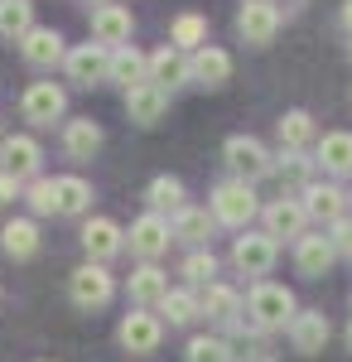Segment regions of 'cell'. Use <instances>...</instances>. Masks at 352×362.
<instances>
[{
  "mask_svg": "<svg viewBox=\"0 0 352 362\" xmlns=\"http://www.w3.org/2000/svg\"><path fill=\"white\" fill-rule=\"evenodd\" d=\"M314 165L324 169V174H333V179H348L352 174V136L348 131H328V136L319 140Z\"/></svg>",
  "mask_w": 352,
  "mask_h": 362,
  "instance_id": "cell-23",
  "label": "cell"
},
{
  "mask_svg": "<svg viewBox=\"0 0 352 362\" xmlns=\"http://www.w3.org/2000/svg\"><path fill=\"white\" fill-rule=\"evenodd\" d=\"M179 276L189 280V285H213V276H217V256L213 251H189V256H184V266H179Z\"/></svg>",
  "mask_w": 352,
  "mask_h": 362,
  "instance_id": "cell-37",
  "label": "cell"
},
{
  "mask_svg": "<svg viewBox=\"0 0 352 362\" xmlns=\"http://www.w3.org/2000/svg\"><path fill=\"white\" fill-rule=\"evenodd\" d=\"M82 247H87V261H111V256H121L126 247V232L111 223V218H87L82 223Z\"/></svg>",
  "mask_w": 352,
  "mask_h": 362,
  "instance_id": "cell-16",
  "label": "cell"
},
{
  "mask_svg": "<svg viewBox=\"0 0 352 362\" xmlns=\"http://www.w3.org/2000/svg\"><path fill=\"white\" fill-rule=\"evenodd\" d=\"M145 203H150V213H179V208H189L184 203V179H174V174H160V179H150V189H145Z\"/></svg>",
  "mask_w": 352,
  "mask_h": 362,
  "instance_id": "cell-31",
  "label": "cell"
},
{
  "mask_svg": "<svg viewBox=\"0 0 352 362\" xmlns=\"http://www.w3.org/2000/svg\"><path fill=\"white\" fill-rule=\"evenodd\" d=\"M169 242H174V232H169V218H160V213H140L136 223H131V251L145 266H155L169 251Z\"/></svg>",
  "mask_w": 352,
  "mask_h": 362,
  "instance_id": "cell-11",
  "label": "cell"
},
{
  "mask_svg": "<svg viewBox=\"0 0 352 362\" xmlns=\"http://www.w3.org/2000/svg\"><path fill=\"white\" fill-rule=\"evenodd\" d=\"M299 203H304V218H309V223L333 227L338 218H348V194H343L338 184H309Z\"/></svg>",
  "mask_w": 352,
  "mask_h": 362,
  "instance_id": "cell-14",
  "label": "cell"
},
{
  "mask_svg": "<svg viewBox=\"0 0 352 362\" xmlns=\"http://www.w3.org/2000/svg\"><path fill=\"white\" fill-rule=\"evenodd\" d=\"M20 194H25V184H20V179H10V174H0V203H15Z\"/></svg>",
  "mask_w": 352,
  "mask_h": 362,
  "instance_id": "cell-40",
  "label": "cell"
},
{
  "mask_svg": "<svg viewBox=\"0 0 352 362\" xmlns=\"http://www.w3.org/2000/svg\"><path fill=\"white\" fill-rule=\"evenodd\" d=\"M160 314L169 319V329H184V324H193L203 309H198V295L193 290H169L160 300Z\"/></svg>",
  "mask_w": 352,
  "mask_h": 362,
  "instance_id": "cell-33",
  "label": "cell"
},
{
  "mask_svg": "<svg viewBox=\"0 0 352 362\" xmlns=\"http://www.w3.org/2000/svg\"><path fill=\"white\" fill-rule=\"evenodd\" d=\"M184 358H189V362H237V358H232V343H227V338H213V334L189 338Z\"/></svg>",
  "mask_w": 352,
  "mask_h": 362,
  "instance_id": "cell-35",
  "label": "cell"
},
{
  "mask_svg": "<svg viewBox=\"0 0 352 362\" xmlns=\"http://www.w3.org/2000/svg\"><path fill=\"white\" fill-rule=\"evenodd\" d=\"M87 5H92V10H102V5H111V0H87Z\"/></svg>",
  "mask_w": 352,
  "mask_h": 362,
  "instance_id": "cell-42",
  "label": "cell"
},
{
  "mask_svg": "<svg viewBox=\"0 0 352 362\" xmlns=\"http://www.w3.org/2000/svg\"><path fill=\"white\" fill-rule=\"evenodd\" d=\"M150 83L160 87V92H174L179 83H189V54L169 49V44H164L160 54H150Z\"/></svg>",
  "mask_w": 352,
  "mask_h": 362,
  "instance_id": "cell-26",
  "label": "cell"
},
{
  "mask_svg": "<svg viewBox=\"0 0 352 362\" xmlns=\"http://www.w3.org/2000/svg\"><path fill=\"white\" fill-rule=\"evenodd\" d=\"M160 338H164V319L160 314H150V309H136V314H126L121 319V329H116V343L126 348V353H160Z\"/></svg>",
  "mask_w": 352,
  "mask_h": 362,
  "instance_id": "cell-6",
  "label": "cell"
},
{
  "mask_svg": "<svg viewBox=\"0 0 352 362\" xmlns=\"http://www.w3.org/2000/svg\"><path fill=\"white\" fill-rule=\"evenodd\" d=\"M102 126L92 121V116H78V121H63V155L68 160H92L97 150H102Z\"/></svg>",
  "mask_w": 352,
  "mask_h": 362,
  "instance_id": "cell-21",
  "label": "cell"
},
{
  "mask_svg": "<svg viewBox=\"0 0 352 362\" xmlns=\"http://www.w3.org/2000/svg\"><path fill=\"white\" fill-rule=\"evenodd\" d=\"M275 256H280V247H275L266 232H242L237 242H232V266L242 271V276L261 280L275 271Z\"/></svg>",
  "mask_w": 352,
  "mask_h": 362,
  "instance_id": "cell-5",
  "label": "cell"
},
{
  "mask_svg": "<svg viewBox=\"0 0 352 362\" xmlns=\"http://www.w3.org/2000/svg\"><path fill=\"white\" fill-rule=\"evenodd\" d=\"M39 165H44V150H39L34 136H5L0 140V174L29 184V179H39Z\"/></svg>",
  "mask_w": 352,
  "mask_h": 362,
  "instance_id": "cell-8",
  "label": "cell"
},
{
  "mask_svg": "<svg viewBox=\"0 0 352 362\" xmlns=\"http://www.w3.org/2000/svg\"><path fill=\"white\" fill-rule=\"evenodd\" d=\"M107 68H111V54L102 49V44H78V49L63 54V73H68V83H73V87L107 83Z\"/></svg>",
  "mask_w": 352,
  "mask_h": 362,
  "instance_id": "cell-9",
  "label": "cell"
},
{
  "mask_svg": "<svg viewBox=\"0 0 352 362\" xmlns=\"http://www.w3.org/2000/svg\"><path fill=\"white\" fill-rule=\"evenodd\" d=\"M261 218H266V237H271V242H280V237L299 242V237H304V223H309L299 198H275V203L261 208Z\"/></svg>",
  "mask_w": 352,
  "mask_h": 362,
  "instance_id": "cell-13",
  "label": "cell"
},
{
  "mask_svg": "<svg viewBox=\"0 0 352 362\" xmlns=\"http://www.w3.org/2000/svg\"><path fill=\"white\" fill-rule=\"evenodd\" d=\"M198 309L213 319V324H237L242 319V295L232 290V285H222V280H213L203 295H198Z\"/></svg>",
  "mask_w": 352,
  "mask_h": 362,
  "instance_id": "cell-25",
  "label": "cell"
},
{
  "mask_svg": "<svg viewBox=\"0 0 352 362\" xmlns=\"http://www.w3.org/2000/svg\"><path fill=\"white\" fill-rule=\"evenodd\" d=\"M20 112H25L29 126H54L68 112V92L58 83H29L25 97H20Z\"/></svg>",
  "mask_w": 352,
  "mask_h": 362,
  "instance_id": "cell-7",
  "label": "cell"
},
{
  "mask_svg": "<svg viewBox=\"0 0 352 362\" xmlns=\"http://www.w3.org/2000/svg\"><path fill=\"white\" fill-rule=\"evenodd\" d=\"M25 203H29V213L34 218H49V213H58V203H54V179H29L25 184Z\"/></svg>",
  "mask_w": 352,
  "mask_h": 362,
  "instance_id": "cell-38",
  "label": "cell"
},
{
  "mask_svg": "<svg viewBox=\"0 0 352 362\" xmlns=\"http://www.w3.org/2000/svg\"><path fill=\"white\" fill-rule=\"evenodd\" d=\"M227 78H232V54H227V49L203 44L198 54H189V83H198V87H222Z\"/></svg>",
  "mask_w": 352,
  "mask_h": 362,
  "instance_id": "cell-19",
  "label": "cell"
},
{
  "mask_svg": "<svg viewBox=\"0 0 352 362\" xmlns=\"http://www.w3.org/2000/svg\"><path fill=\"white\" fill-rule=\"evenodd\" d=\"M328 242L338 256H352V218H338V223L328 227Z\"/></svg>",
  "mask_w": 352,
  "mask_h": 362,
  "instance_id": "cell-39",
  "label": "cell"
},
{
  "mask_svg": "<svg viewBox=\"0 0 352 362\" xmlns=\"http://www.w3.org/2000/svg\"><path fill=\"white\" fill-rule=\"evenodd\" d=\"M63 54H68L63 49V34L49 29V25H34L20 39V58H25L29 68H54V63H63Z\"/></svg>",
  "mask_w": 352,
  "mask_h": 362,
  "instance_id": "cell-18",
  "label": "cell"
},
{
  "mask_svg": "<svg viewBox=\"0 0 352 362\" xmlns=\"http://www.w3.org/2000/svg\"><path fill=\"white\" fill-rule=\"evenodd\" d=\"M275 169H280V179H285L290 189H309V174H314V160H309L304 150H285Z\"/></svg>",
  "mask_w": 352,
  "mask_h": 362,
  "instance_id": "cell-36",
  "label": "cell"
},
{
  "mask_svg": "<svg viewBox=\"0 0 352 362\" xmlns=\"http://www.w3.org/2000/svg\"><path fill=\"white\" fill-rule=\"evenodd\" d=\"M333 261H338V251H333V242H328L324 232H304L295 242V266H299V276H309V280H319L333 271Z\"/></svg>",
  "mask_w": 352,
  "mask_h": 362,
  "instance_id": "cell-17",
  "label": "cell"
},
{
  "mask_svg": "<svg viewBox=\"0 0 352 362\" xmlns=\"http://www.w3.org/2000/svg\"><path fill=\"white\" fill-rule=\"evenodd\" d=\"M107 83H121L126 92L140 83H150V58L140 54V49H111V68H107Z\"/></svg>",
  "mask_w": 352,
  "mask_h": 362,
  "instance_id": "cell-24",
  "label": "cell"
},
{
  "mask_svg": "<svg viewBox=\"0 0 352 362\" xmlns=\"http://www.w3.org/2000/svg\"><path fill=\"white\" fill-rule=\"evenodd\" d=\"M208 44V20L203 15H179L174 25H169V49H179V54H198Z\"/></svg>",
  "mask_w": 352,
  "mask_h": 362,
  "instance_id": "cell-30",
  "label": "cell"
},
{
  "mask_svg": "<svg viewBox=\"0 0 352 362\" xmlns=\"http://www.w3.org/2000/svg\"><path fill=\"white\" fill-rule=\"evenodd\" d=\"M343 29L352 34V0H343Z\"/></svg>",
  "mask_w": 352,
  "mask_h": 362,
  "instance_id": "cell-41",
  "label": "cell"
},
{
  "mask_svg": "<svg viewBox=\"0 0 352 362\" xmlns=\"http://www.w3.org/2000/svg\"><path fill=\"white\" fill-rule=\"evenodd\" d=\"M54 203L58 218H82L92 208V184L82 174H63V179H54Z\"/></svg>",
  "mask_w": 352,
  "mask_h": 362,
  "instance_id": "cell-27",
  "label": "cell"
},
{
  "mask_svg": "<svg viewBox=\"0 0 352 362\" xmlns=\"http://www.w3.org/2000/svg\"><path fill=\"white\" fill-rule=\"evenodd\" d=\"M237 34H242L246 44L266 49L275 34H280V5L275 0H246L242 15H237Z\"/></svg>",
  "mask_w": 352,
  "mask_h": 362,
  "instance_id": "cell-10",
  "label": "cell"
},
{
  "mask_svg": "<svg viewBox=\"0 0 352 362\" xmlns=\"http://www.w3.org/2000/svg\"><path fill=\"white\" fill-rule=\"evenodd\" d=\"M256 213H261V203H256V189H251V184L227 179V184H217V189H213V223L246 232V223H251Z\"/></svg>",
  "mask_w": 352,
  "mask_h": 362,
  "instance_id": "cell-2",
  "label": "cell"
},
{
  "mask_svg": "<svg viewBox=\"0 0 352 362\" xmlns=\"http://www.w3.org/2000/svg\"><path fill=\"white\" fill-rule=\"evenodd\" d=\"M295 314H299V305H295V295H290L285 285H275V280H256V285H251V295H246V319H251V329H261V334L290 329Z\"/></svg>",
  "mask_w": 352,
  "mask_h": 362,
  "instance_id": "cell-1",
  "label": "cell"
},
{
  "mask_svg": "<svg viewBox=\"0 0 352 362\" xmlns=\"http://www.w3.org/2000/svg\"><path fill=\"white\" fill-rule=\"evenodd\" d=\"M164 112H169V92H160L155 83H140V87L126 92V116L136 126H160Z\"/></svg>",
  "mask_w": 352,
  "mask_h": 362,
  "instance_id": "cell-20",
  "label": "cell"
},
{
  "mask_svg": "<svg viewBox=\"0 0 352 362\" xmlns=\"http://www.w3.org/2000/svg\"><path fill=\"white\" fill-rule=\"evenodd\" d=\"M131 29H136V20H131L126 5H102V10H92V39H97L107 54L111 49H126Z\"/></svg>",
  "mask_w": 352,
  "mask_h": 362,
  "instance_id": "cell-15",
  "label": "cell"
},
{
  "mask_svg": "<svg viewBox=\"0 0 352 362\" xmlns=\"http://www.w3.org/2000/svg\"><path fill=\"white\" fill-rule=\"evenodd\" d=\"M275 131H280V145H285V150H304V145H314V116L309 112H285Z\"/></svg>",
  "mask_w": 352,
  "mask_h": 362,
  "instance_id": "cell-34",
  "label": "cell"
},
{
  "mask_svg": "<svg viewBox=\"0 0 352 362\" xmlns=\"http://www.w3.org/2000/svg\"><path fill=\"white\" fill-rule=\"evenodd\" d=\"M222 160L237 169V179H242V184H256V179L275 174L271 150H266L256 136H227V145H222Z\"/></svg>",
  "mask_w": 352,
  "mask_h": 362,
  "instance_id": "cell-3",
  "label": "cell"
},
{
  "mask_svg": "<svg viewBox=\"0 0 352 362\" xmlns=\"http://www.w3.org/2000/svg\"><path fill=\"white\" fill-rule=\"evenodd\" d=\"M34 29V5L29 0H0V39H25Z\"/></svg>",
  "mask_w": 352,
  "mask_h": 362,
  "instance_id": "cell-32",
  "label": "cell"
},
{
  "mask_svg": "<svg viewBox=\"0 0 352 362\" xmlns=\"http://www.w3.org/2000/svg\"><path fill=\"white\" fill-rule=\"evenodd\" d=\"M131 300H136L140 309H150V305H160L164 295H169V276H164L160 266H140V271H131Z\"/></svg>",
  "mask_w": 352,
  "mask_h": 362,
  "instance_id": "cell-29",
  "label": "cell"
},
{
  "mask_svg": "<svg viewBox=\"0 0 352 362\" xmlns=\"http://www.w3.org/2000/svg\"><path fill=\"white\" fill-rule=\"evenodd\" d=\"M348 54H352V49H348Z\"/></svg>",
  "mask_w": 352,
  "mask_h": 362,
  "instance_id": "cell-44",
  "label": "cell"
},
{
  "mask_svg": "<svg viewBox=\"0 0 352 362\" xmlns=\"http://www.w3.org/2000/svg\"><path fill=\"white\" fill-rule=\"evenodd\" d=\"M213 213L208 208H179L174 213V223H169V232L179 237V242H189V247H203L208 237H213Z\"/></svg>",
  "mask_w": 352,
  "mask_h": 362,
  "instance_id": "cell-28",
  "label": "cell"
},
{
  "mask_svg": "<svg viewBox=\"0 0 352 362\" xmlns=\"http://www.w3.org/2000/svg\"><path fill=\"white\" fill-rule=\"evenodd\" d=\"M39 247H44V237H39V223H34V218H10V223L0 227V251H5V256L29 261Z\"/></svg>",
  "mask_w": 352,
  "mask_h": 362,
  "instance_id": "cell-22",
  "label": "cell"
},
{
  "mask_svg": "<svg viewBox=\"0 0 352 362\" xmlns=\"http://www.w3.org/2000/svg\"><path fill=\"white\" fill-rule=\"evenodd\" d=\"M348 348H352V324H348Z\"/></svg>",
  "mask_w": 352,
  "mask_h": 362,
  "instance_id": "cell-43",
  "label": "cell"
},
{
  "mask_svg": "<svg viewBox=\"0 0 352 362\" xmlns=\"http://www.w3.org/2000/svg\"><path fill=\"white\" fill-rule=\"evenodd\" d=\"M285 334H290V348H295V353L314 358V353L328 348V334H333V329H328V314H319V309H299Z\"/></svg>",
  "mask_w": 352,
  "mask_h": 362,
  "instance_id": "cell-12",
  "label": "cell"
},
{
  "mask_svg": "<svg viewBox=\"0 0 352 362\" xmlns=\"http://www.w3.org/2000/svg\"><path fill=\"white\" fill-rule=\"evenodd\" d=\"M68 295H73L78 309H107L111 295H116V280H111L107 266L87 261V266H78V271L68 276Z\"/></svg>",
  "mask_w": 352,
  "mask_h": 362,
  "instance_id": "cell-4",
  "label": "cell"
}]
</instances>
